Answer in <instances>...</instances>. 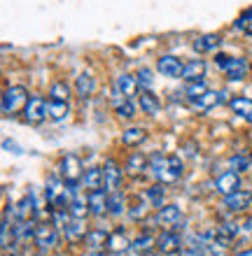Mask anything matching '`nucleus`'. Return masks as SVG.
Returning a JSON list of instances; mask_svg holds the SVG:
<instances>
[{"label": "nucleus", "instance_id": "27", "mask_svg": "<svg viewBox=\"0 0 252 256\" xmlns=\"http://www.w3.org/2000/svg\"><path fill=\"white\" fill-rule=\"evenodd\" d=\"M180 219H182V212H180L177 205H164V208L159 210V222L164 224V226H175Z\"/></svg>", "mask_w": 252, "mask_h": 256}, {"label": "nucleus", "instance_id": "28", "mask_svg": "<svg viewBox=\"0 0 252 256\" xmlns=\"http://www.w3.org/2000/svg\"><path fill=\"white\" fill-rule=\"evenodd\" d=\"M145 168H147V158H145L143 152H136V154L129 156V161H126V172H129V175L136 177V175H140Z\"/></svg>", "mask_w": 252, "mask_h": 256}, {"label": "nucleus", "instance_id": "37", "mask_svg": "<svg viewBox=\"0 0 252 256\" xmlns=\"http://www.w3.org/2000/svg\"><path fill=\"white\" fill-rule=\"evenodd\" d=\"M14 236H17V238H31V236H35L33 224H31V222H19V226H14Z\"/></svg>", "mask_w": 252, "mask_h": 256}, {"label": "nucleus", "instance_id": "39", "mask_svg": "<svg viewBox=\"0 0 252 256\" xmlns=\"http://www.w3.org/2000/svg\"><path fill=\"white\" fill-rule=\"evenodd\" d=\"M138 77V84H140V88H152V72L150 70H147V68H143V70H140V72L136 74Z\"/></svg>", "mask_w": 252, "mask_h": 256}, {"label": "nucleus", "instance_id": "13", "mask_svg": "<svg viewBox=\"0 0 252 256\" xmlns=\"http://www.w3.org/2000/svg\"><path fill=\"white\" fill-rule=\"evenodd\" d=\"M222 100H224V94H222V91H210V88H208L203 96H198L196 100H191V108L205 112V110L215 108V105H217V102H222Z\"/></svg>", "mask_w": 252, "mask_h": 256}, {"label": "nucleus", "instance_id": "18", "mask_svg": "<svg viewBox=\"0 0 252 256\" xmlns=\"http://www.w3.org/2000/svg\"><path fill=\"white\" fill-rule=\"evenodd\" d=\"M87 200H89V214H94V216L105 214V210H108V196L103 194L101 189L91 191Z\"/></svg>", "mask_w": 252, "mask_h": 256}, {"label": "nucleus", "instance_id": "20", "mask_svg": "<svg viewBox=\"0 0 252 256\" xmlns=\"http://www.w3.org/2000/svg\"><path fill=\"white\" fill-rule=\"evenodd\" d=\"M205 72V61L203 58H194V61L184 63L182 68V80L184 82H198Z\"/></svg>", "mask_w": 252, "mask_h": 256}, {"label": "nucleus", "instance_id": "35", "mask_svg": "<svg viewBox=\"0 0 252 256\" xmlns=\"http://www.w3.org/2000/svg\"><path fill=\"white\" fill-rule=\"evenodd\" d=\"M152 242H154V240H152V236H147V233H145V236L136 238V240L131 242V250L138 252V254H145V252L152 250Z\"/></svg>", "mask_w": 252, "mask_h": 256}, {"label": "nucleus", "instance_id": "43", "mask_svg": "<svg viewBox=\"0 0 252 256\" xmlns=\"http://www.w3.org/2000/svg\"><path fill=\"white\" fill-rule=\"evenodd\" d=\"M236 256H252V250H245V252H238Z\"/></svg>", "mask_w": 252, "mask_h": 256}, {"label": "nucleus", "instance_id": "6", "mask_svg": "<svg viewBox=\"0 0 252 256\" xmlns=\"http://www.w3.org/2000/svg\"><path fill=\"white\" fill-rule=\"evenodd\" d=\"M35 244L40 250H54L59 244V233H56V226L54 224H40L35 228Z\"/></svg>", "mask_w": 252, "mask_h": 256}, {"label": "nucleus", "instance_id": "5", "mask_svg": "<svg viewBox=\"0 0 252 256\" xmlns=\"http://www.w3.org/2000/svg\"><path fill=\"white\" fill-rule=\"evenodd\" d=\"M24 114H26V122L33 124V126L42 124L45 119H47V100L40 98V96H31L26 110H24Z\"/></svg>", "mask_w": 252, "mask_h": 256}, {"label": "nucleus", "instance_id": "44", "mask_svg": "<svg viewBox=\"0 0 252 256\" xmlns=\"http://www.w3.org/2000/svg\"><path fill=\"white\" fill-rule=\"evenodd\" d=\"M89 256H108V254H105V252H91Z\"/></svg>", "mask_w": 252, "mask_h": 256}, {"label": "nucleus", "instance_id": "45", "mask_svg": "<svg viewBox=\"0 0 252 256\" xmlns=\"http://www.w3.org/2000/svg\"><path fill=\"white\" fill-rule=\"evenodd\" d=\"M7 256H10V254H7Z\"/></svg>", "mask_w": 252, "mask_h": 256}, {"label": "nucleus", "instance_id": "21", "mask_svg": "<svg viewBox=\"0 0 252 256\" xmlns=\"http://www.w3.org/2000/svg\"><path fill=\"white\" fill-rule=\"evenodd\" d=\"M75 88L80 98H91L96 94V77L91 72H82L75 82Z\"/></svg>", "mask_w": 252, "mask_h": 256}, {"label": "nucleus", "instance_id": "24", "mask_svg": "<svg viewBox=\"0 0 252 256\" xmlns=\"http://www.w3.org/2000/svg\"><path fill=\"white\" fill-rule=\"evenodd\" d=\"M108 250L112 252V254H124L126 250H131V242H129V238L124 236V230H115V233H110Z\"/></svg>", "mask_w": 252, "mask_h": 256}, {"label": "nucleus", "instance_id": "15", "mask_svg": "<svg viewBox=\"0 0 252 256\" xmlns=\"http://www.w3.org/2000/svg\"><path fill=\"white\" fill-rule=\"evenodd\" d=\"M240 233V228L236 226V224H222V226H217V230H215V244H222V247H231L233 238Z\"/></svg>", "mask_w": 252, "mask_h": 256}, {"label": "nucleus", "instance_id": "2", "mask_svg": "<svg viewBox=\"0 0 252 256\" xmlns=\"http://www.w3.org/2000/svg\"><path fill=\"white\" fill-rule=\"evenodd\" d=\"M28 98H31V96H28L26 86H10V88H5V94H3V114L14 116L17 112L26 110Z\"/></svg>", "mask_w": 252, "mask_h": 256}, {"label": "nucleus", "instance_id": "1", "mask_svg": "<svg viewBox=\"0 0 252 256\" xmlns=\"http://www.w3.org/2000/svg\"><path fill=\"white\" fill-rule=\"evenodd\" d=\"M152 170H154V175H157L164 184L175 182L177 177L182 175V161H180V156L154 154L152 156Z\"/></svg>", "mask_w": 252, "mask_h": 256}, {"label": "nucleus", "instance_id": "9", "mask_svg": "<svg viewBox=\"0 0 252 256\" xmlns=\"http://www.w3.org/2000/svg\"><path fill=\"white\" fill-rule=\"evenodd\" d=\"M215 186H217V191L222 196H229V194H233V191H238L240 189V177H238V172H233V170H226V172H222V175L217 177Z\"/></svg>", "mask_w": 252, "mask_h": 256}, {"label": "nucleus", "instance_id": "10", "mask_svg": "<svg viewBox=\"0 0 252 256\" xmlns=\"http://www.w3.org/2000/svg\"><path fill=\"white\" fill-rule=\"evenodd\" d=\"M66 186L68 184L61 182L56 175H49L47 177V200L56 208H61V200H63V194H66Z\"/></svg>", "mask_w": 252, "mask_h": 256}, {"label": "nucleus", "instance_id": "16", "mask_svg": "<svg viewBox=\"0 0 252 256\" xmlns=\"http://www.w3.org/2000/svg\"><path fill=\"white\" fill-rule=\"evenodd\" d=\"M229 108L245 122H252V98H245V96H233L229 100Z\"/></svg>", "mask_w": 252, "mask_h": 256}, {"label": "nucleus", "instance_id": "4", "mask_svg": "<svg viewBox=\"0 0 252 256\" xmlns=\"http://www.w3.org/2000/svg\"><path fill=\"white\" fill-rule=\"evenodd\" d=\"M215 63H217V68L231 82L245 80V74H247V61H245V58H231V56L219 54L217 58H215Z\"/></svg>", "mask_w": 252, "mask_h": 256}, {"label": "nucleus", "instance_id": "14", "mask_svg": "<svg viewBox=\"0 0 252 256\" xmlns=\"http://www.w3.org/2000/svg\"><path fill=\"white\" fill-rule=\"evenodd\" d=\"M250 200H252V194L250 191H233V194H229V196H224V205L231 212H240V210H245L247 205H250Z\"/></svg>", "mask_w": 252, "mask_h": 256}, {"label": "nucleus", "instance_id": "3", "mask_svg": "<svg viewBox=\"0 0 252 256\" xmlns=\"http://www.w3.org/2000/svg\"><path fill=\"white\" fill-rule=\"evenodd\" d=\"M59 175L68 186H77L80 182H84V168L82 161L75 154H66L59 163Z\"/></svg>", "mask_w": 252, "mask_h": 256}, {"label": "nucleus", "instance_id": "36", "mask_svg": "<svg viewBox=\"0 0 252 256\" xmlns=\"http://www.w3.org/2000/svg\"><path fill=\"white\" fill-rule=\"evenodd\" d=\"M205 91H208V86H205L201 80H198V82H189V86H187V98H189V100H196L198 96H203Z\"/></svg>", "mask_w": 252, "mask_h": 256}, {"label": "nucleus", "instance_id": "40", "mask_svg": "<svg viewBox=\"0 0 252 256\" xmlns=\"http://www.w3.org/2000/svg\"><path fill=\"white\" fill-rule=\"evenodd\" d=\"M229 166H231V170L240 172V170H245L247 166H250V161H247L245 156H231V161H229Z\"/></svg>", "mask_w": 252, "mask_h": 256}, {"label": "nucleus", "instance_id": "22", "mask_svg": "<svg viewBox=\"0 0 252 256\" xmlns=\"http://www.w3.org/2000/svg\"><path fill=\"white\" fill-rule=\"evenodd\" d=\"M14 216L19 219V222H31L35 216V202L31 196H26V198H21L19 202H17V208H14Z\"/></svg>", "mask_w": 252, "mask_h": 256}, {"label": "nucleus", "instance_id": "11", "mask_svg": "<svg viewBox=\"0 0 252 256\" xmlns=\"http://www.w3.org/2000/svg\"><path fill=\"white\" fill-rule=\"evenodd\" d=\"M138 86H140V84H138V77H133V74H129V72L117 74L115 88L122 96H126V98H133V96L138 94Z\"/></svg>", "mask_w": 252, "mask_h": 256}, {"label": "nucleus", "instance_id": "33", "mask_svg": "<svg viewBox=\"0 0 252 256\" xmlns=\"http://www.w3.org/2000/svg\"><path fill=\"white\" fill-rule=\"evenodd\" d=\"M68 212H70V216H75V219H84V216L89 214V200H82V198L75 196V200L68 205Z\"/></svg>", "mask_w": 252, "mask_h": 256}, {"label": "nucleus", "instance_id": "41", "mask_svg": "<svg viewBox=\"0 0 252 256\" xmlns=\"http://www.w3.org/2000/svg\"><path fill=\"white\" fill-rule=\"evenodd\" d=\"M180 256H201V252L198 250H182L180 252Z\"/></svg>", "mask_w": 252, "mask_h": 256}, {"label": "nucleus", "instance_id": "29", "mask_svg": "<svg viewBox=\"0 0 252 256\" xmlns=\"http://www.w3.org/2000/svg\"><path fill=\"white\" fill-rule=\"evenodd\" d=\"M145 140V130L143 128H126L122 133V142L126 144V147H136V144H140V142Z\"/></svg>", "mask_w": 252, "mask_h": 256}, {"label": "nucleus", "instance_id": "12", "mask_svg": "<svg viewBox=\"0 0 252 256\" xmlns=\"http://www.w3.org/2000/svg\"><path fill=\"white\" fill-rule=\"evenodd\" d=\"M157 250L161 254H175V252L182 250V240L177 233H161L157 238Z\"/></svg>", "mask_w": 252, "mask_h": 256}, {"label": "nucleus", "instance_id": "30", "mask_svg": "<svg viewBox=\"0 0 252 256\" xmlns=\"http://www.w3.org/2000/svg\"><path fill=\"white\" fill-rule=\"evenodd\" d=\"M84 184H87V189L96 191L103 186V168H89L84 172Z\"/></svg>", "mask_w": 252, "mask_h": 256}, {"label": "nucleus", "instance_id": "26", "mask_svg": "<svg viewBox=\"0 0 252 256\" xmlns=\"http://www.w3.org/2000/svg\"><path fill=\"white\" fill-rule=\"evenodd\" d=\"M108 240H110V233H105V230H101V228L89 230L87 236H84V242H87V247H91V250L108 247Z\"/></svg>", "mask_w": 252, "mask_h": 256}, {"label": "nucleus", "instance_id": "23", "mask_svg": "<svg viewBox=\"0 0 252 256\" xmlns=\"http://www.w3.org/2000/svg\"><path fill=\"white\" fill-rule=\"evenodd\" d=\"M219 47V35L215 33H205L201 38L194 40V49H196L198 54H208V52H215Z\"/></svg>", "mask_w": 252, "mask_h": 256}, {"label": "nucleus", "instance_id": "17", "mask_svg": "<svg viewBox=\"0 0 252 256\" xmlns=\"http://www.w3.org/2000/svg\"><path fill=\"white\" fill-rule=\"evenodd\" d=\"M138 102H140V108H143L145 114H157L159 108H161V102L154 94H152V88H140V94H138Z\"/></svg>", "mask_w": 252, "mask_h": 256}, {"label": "nucleus", "instance_id": "31", "mask_svg": "<svg viewBox=\"0 0 252 256\" xmlns=\"http://www.w3.org/2000/svg\"><path fill=\"white\" fill-rule=\"evenodd\" d=\"M49 98L68 102V98H70V86H68V82H54V84H52V88H49Z\"/></svg>", "mask_w": 252, "mask_h": 256}, {"label": "nucleus", "instance_id": "8", "mask_svg": "<svg viewBox=\"0 0 252 256\" xmlns=\"http://www.w3.org/2000/svg\"><path fill=\"white\" fill-rule=\"evenodd\" d=\"M182 68H184V63H180V58H175V56H161L157 61V70L164 77H170V80L182 77Z\"/></svg>", "mask_w": 252, "mask_h": 256}, {"label": "nucleus", "instance_id": "25", "mask_svg": "<svg viewBox=\"0 0 252 256\" xmlns=\"http://www.w3.org/2000/svg\"><path fill=\"white\" fill-rule=\"evenodd\" d=\"M63 230H66V238H68V240H73V242H75V240H80V238H84L89 233V230L84 228V219H75V216H70L68 224L63 226Z\"/></svg>", "mask_w": 252, "mask_h": 256}, {"label": "nucleus", "instance_id": "42", "mask_svg": "<svg viewBox=\"0 0 252 256\" xmlns=\"http://www.w3.org/2000/svg\"><path fill=\"white\" fill-rule=\"evenodd\" d=\"M5 149H12L14 154H21V149L17 147V144H12V142H10V140H5Z\"/></svg>", "mask_w": 252, "mask_h": 256}, {"label": "nucleus", "instance_id": "7", "mask_svg": "<svg viewBox=\"0 0 252 256\" xmlns=\"http://www.w3.org/2000/svg\"><path fill=\"white\" fill-rule=\"evenodd\" d=\"M119 180H122V170H119L117 161L108 158L105 166H103V186H105V191L112 194V191L119 189Z\"/></svg>", "mask_w": 252, "mask_h": 256}, {"label": "nucleus", "instance_id": "19", "mask_svg": "<svg viewBox=\"0 0 252 256\" xmlns=\"http://www.w3.org/2000/svg\"><path fill=\"white\" fill-rule=\"evenodd\" d=\"M68 114H70V105L66 100H54V98L47 100V119H52V122H63Z\"/></svg>", "mask_w": 252, "mask_h": 256}, {"label": "nucleus", "instance_id": "34", "mask_svg": "<svg viewBox=\"0 0 252 256\" xmlns=\"http://www.w3.org/2000/svg\"><path fill=\"white\" fill-rule=\"evenodd\" d=\"M108 212H112V214H122L124 212V196L119 191H112L108 196Z\"/></svg>", "mask_w": 252, "mask_h": 256}, {"label": "nucleus", "instance_id": "38", "mask_svg": "<svg viewBox=\"0 0 252 256\" xmlns=\"http://www.w3.org/2000/svg\"><path fill=\"white\" fill-rule=\"evenodd\" d=\"M147 198H150L157 208H161V200H164V186H161V184H154V186L147 191Z\"/></svg>", "mask_w": 252, "mask_h": 256}, {"label": "nucleus", "instance_id": "32", "mask_svg": "<svg viewBox=\"0 0 252 256\" xmlns=\"http://www.w3.org/2000/svg\"><path fill=\"white\" fill-rule=\"evenodd\" d=\"M236 28H238L240 33H245L252 38V7H247V10H243V12L238 14V19H236Z\"/></svg>", "mask_w": 252, "mask_h": 256}]
</instances>
